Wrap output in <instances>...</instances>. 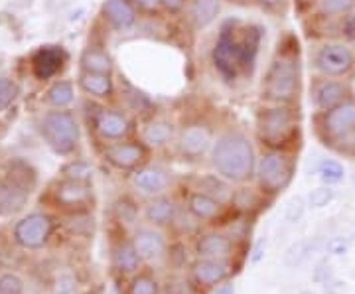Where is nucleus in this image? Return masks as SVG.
<instances>
[{"label":"nucleus","mask_w":355,"mask_h":294,"mask_svg":"<svg viewBox=\"0 0 355 294\" xmlns=\"http://www.w3.org/2000/svg\"><path fill=\"white\" fill-rule=\"evenodd\" d=\"M263 44V28L241 20H225L211 48V64L225 83L251 77Z\"/></svg>","instance_id":"f257e3e1"},{"label":"nucleus","mask_w":355,"mask_h":294,"mask_svg":"<svg viewBox=\"0 0 355 294\" xmlns=\"http://www.w3.org/2000/svg\"><path fill=\"white\" fill-rule=\"evenodd\" d=\"M265 103L298 105L302 95V62L298 40L287 36L269 64L261 91Z\"/></svg>","instance_id":"f03ea898"},{"label":"nucleus","mask_w":355,"mask_h":294,"mask_svg":"<svg viewBox=\"0 0 355 294\" xmlns=\"http://www.w3.org/2000/svg\"><path fill=\"white\" fill-rule=\"evenodd\" d=\"M211 166L229 184H245L254 176L257 156L253 142L241 131H225L211 146Z\"/></svg>","instance_id":"7ed1b4c3"},{"label":"nucleus","mask_w":355,"mask_h":294,"mask_svg":"<svg viewBox=\"0 0 355 294\" xmlns=\"http://www.w3.org/2000/svg\"><path fill=\"white\" fill-rule=\"evenodd\" d=\"M257 139L267 150H288L300 139V113L296 105L267 103L254 117ZM298 144V142H296Z\"/></svg>","instance_id":"20e7f679"},{"label":"nucleus","mask_w":355,"mask_h":294,"mask_svg":"<svg viewBox=\"0 0 355 294\" xmlns=\"http://www.w3.org/2000/svg\"><path fill=\"white\" fill-rule=\"evenodd\" d=\"M257 184L263 193H280L287 190L294 176V160L288 150H267L257 160Z\"/></svg>","instance_id":"39448f33"},{"label":"nucleus","mask_w":355,"mask_h":294,"mask_svg":"<svg viewBox=\"0 0 355 294\" xmlns=\"http://www.w3.org/2000/svg\"><path fill=\"white\" fill-rule=\"evenodd\" d=\"M42 137L53 152L71 155L79 144V124L73 113L66 109L50 111L44 115L40 124Z\"/></svg>","instance_id":"423d86ee"},{"label":"nucleus","mask_w":355,"mask_h":294,"mask_svg":"<svg viewBox=\"0 0 355 294\" xmlns=\"http://www.w3.org/2000/svg\"><path fill=\"white\" fill-rule=\"evenodd\" d=\"M312 66L320 77L347 79L355 73V48L345 40L326 42L314 53Z\"/></svg>","instance_id":"0eeeda50"},{"label":"nucleus","mask_w":355,"mask_h":294,"mask_svg":"<svg viewBox=\"0 0 355 294\" xmlns=\"http://www.w3.org/2000/svg\"><path fill=\"white\" fill-rule=\"evenodd\" d=\"M20 162L12 166V170L0 178V215H14L26 206L30 191L36 182L34 172L24 164L22 172L18 170Z\"/></svg>","instance_id":"6e6552de"},{"label":"nucleus","mask_w":355,"mask_h":294,"mask_svg":"<svg viewBox=\"0 0 355 294\" xmlns=\"http://www.w3.org/2000/svg\"><path fill=\"white\" fill-rule=\"evenodd\" d=\"M316 126L321 140H326V144L330 146L341 137H345L352 129H355V97H350L347 101L339 103L330 111L318 113Z\"/></svg>","instance_id":"1a4fd4ad"},{"label":"nucleus","mask_w":355,"mask_h":294,"mask_svg":"<svg viewBox=\"0 0 355 294\" xmlns=\"http://www.w3.org/2000/svg\"><path fill=\"white\" fill-rule=\"evenodd\" d=\"M150 148L138 139L117 140V142H107V146L103 148V158L117 170L124 172H135L138 168H142L148 162Z\"/></svg>","instance_id":"9d476101"},{"label":"nucleus","mask_w":355,"mask_h":294,"mask_svg":"<svg viewBox=\"0 0 355 294\" xmlns=\"http://www.w3.org/2000/svg\"><path fill=\"white\" fill-rule=\"evenodd\" d=\"M93 129L97 137L105 142H117V140L131 139L135 135V121L124 111L101 107L95 111Z\"/></svg>","instance_id":"9b49d317"},{"label":"nucleus","mask_w":355,"mask_h":294,"mask_svg":"<svg viewBox=\"0 0 355 294\" xmlns=\"http://www.w3.org/2000/svg\"><path fill=\"white\" fill-rule=\"evenodd\" d=\"M354 97V91L347 79H334V77H320L312 83L310 101L318 113L330 111L339 103Z\"/></svg>","instance_id":"f8f14e48"},{"label":"nucleus","mask_w":355,"mask_h":294,"mask_svg":"<svg viewBox=\"0 0 355 294\" xmlns=\"http://www.w3.org/2000/svg\"><path fill=\"white\" fill-rule=\"evenodd\" d=\"M213 142H215V137H213L211 126H207L203 122L187 124L176 137V144H178L180 155L184 158H189V160H198L207 152H211Z\"/></svg>","instance_id":"ddd939ff"},{"label":"nucleus","mask_w":355,"mask_h":294,"mask_svg":"<svg viewBox=\"0 0 355 294\" xmlns=\"http://www.w3.org/2000/svg\"><path fill=\"white\" fill-rule=\"evenodd\" d=\"M53 222L46 213H30L14 225V239L24 249H40L50 239Z\"/></svg>","instance_id":"4468645a"},{"label":"nucleus","mask_w":355,"mask_h":294,"mask_svg":"<svg viewBox=\"0 0 355 294\" xmlns=\"http://www.w3.org/2000/svg\"><path fill=\"white\" fill-rule=\"evenodd\" d=\"M53 198L57 206L64 209H73L77 213L87 211L93 204V188L89 182H77V180H64L57 184L53 191Z\"/></svg>","instance_id":"2eb2a0df"},{"label":"nucleus","mask_w":355,"mask_h":294,"mask_svg":"<svg viewBox=\"0 0 355 294\" xmlns=\"http://www.w3.org/2000/svg\"><path fill=\"white\" fill-rule=\"evenodd\" d=\"M101 16L111 30L129 32L138 22V10L133 0H105L101 6Z\"/></svg>","instance_id":"dca6fc26"},{"label":"nucleus","mask_w":355,"mask_h":294,"mask_svg":"<svg viewBox=\"0 0 355 294\" xmlns=\"http://www.w3.org/2000/svg\"><path fill=\"white\" fill-rule=\"evenodd\" d=\"M66 52L60 46H44L40 50H36L30 66H32V73L36 79L40 81H48L53 79L60 71L66 66Z\"/></svg>","instance_id":"f3484780"},{"label":"nucleus","mask_w":355,"mask_h":294,"mask_svg":"<svg viewBox=\"0 0 355 294\" xmlns=\"http://www.w3.org/2000/svg\"><path fill=\"white\" fill-rule=\"evenodd\" d=\"M133 186L146 196H162L172 186V176L168 170H164L160 166L144 164L142 168H138L133 174Z\"/></svg>","instance_id":"a211bd4d"},{"label":"nucleus","mask_w":355,"mask_h":294,"mask_svg":"<svg viewBox=\"0 0 355 294\" xmlns=\"http://www.w3.org/2000/svg\"><path fill=\"white\" fill-rule=\"evenodd\" d=\"M196 253L202 259H213V260H227L233 257L235 253V245L231 241V237L223 235V233H203L202 237L196 241Z\"/></svg>","instance_id":"6ab92c4d"},{"label":"nucleus","mask_w":355,"mask_h":294,"mask_svg":"<svg viewBox=\"0 0 355 294\" xmlns=\"http://www.w3.org/2000/svg\"><path fill=\"white\" fill-rule=\"evenodd\" d=\"M133 245H135L136 253L142 260L162 259L168 251V243L164 239V235L156 229H150V227L138 229L133 237Z\"/></svg>","instance_id":"aec40b11"},{"label":"nucleus","mask_w":355,"mask_h":294,"mask_svg":"<svg viewBox=\"0 0 355 294\" xmlns=\"http://www.w3.org/2000/svg\"><path fill=\"white\" fill-rule=\"evenodd\" d=\"M176 139V124L162 117H150L140 129V140L148 148H164Z\"/></svg>","instance_id":"412c9836"},{"label":"nucleus","mask_w":355,"mask_h":294,"mask_svg":"<svg viewBox=\"0 0 355 294\" xmlns=\"http://www.w3.org/2000/svg\"><path fill=\"white\" fill-rule=\"evenodd\" d=\"M227 277H229V267L223 260L202 259L200 257L192 265V278H194L196 284H200L203 289L218 286Z\"/></svg>","instance_id":"4be33fe9"},{"label":"nucleus","mask_w":355,"mask_h":294,"mask_svg":"<svg viewBox=\"0 0 355 294\" xmlns=\"http://www.w3.org/2000/svg\"><path fill=\"white\" fill-rule=\"evenodd\" d=\"M79 87L85 95H89L93 99H101V101H109L115 95V81H113V75H109V73L81 71Z\"/></svg>","instance_id":"5701e85b"},{"label":"nucleus","mask_w":355,"mask_h":294,"mask_svg":"<svg viewBox=\"0 0 355 294\" xmlns=\"http://www.w3.org/2000/svg\"><path fill=\"white\" fill-rule=\"evenodd\" d=\"M221 12V0H189L187 2V20L196 30L209 28Z\"/></svg>","instance_id":"b1692460"},{"label":"nucleus","mask_w":355,"mask_h":294,"mask_svg":"<svg viewBox=\"0 0 355 294\" xmlns=\"http://www.w3.org/2000/svg\"><path fill=\"white\" fill-rule=\"evenodd\" d=\"M223 206L225 204H221L220 200L211 198L205 191H194L187 198V211L200 222H213V219L221 217Z\"/></svg>","instance_id":"393cba45"},{"label":"nucleus","mask_w":355,"mask_h":294,"mask_svg":"<svg viewBox=\"0 0 355 294\" xmlns=\"http://www.w3.org/2000/svg\"><path fill=\"white\" fill-rule=\"evenodd\" d=\"M140 257L136 253L133 239L131 241H118L113 247V267L120 275H133L140 267Z\"/></svg>","instance_id":"a878e982"},{"label":"nucleus","mask_w":355,"mask_h":294,"mask_svg":"<svg viewBox=\"0 0 355 294\" xmlns=\"http://www.w3.org/2000/svg\"><path fill=\"white\" fill-rule=\"evenodd\" d=\"M176 215H178L176 204L172 200H168V198H164V196H156L153 202L146 206V209H144V217L153 225H156V227L174 224Z\"/></svg>","instance_id":"bb28decb"},{"label":"nucleus","mask_w":355,"mask_h":294,"mask_svg":"<svg viewBox=\"0 0 355 294\" xmlns=\"http://www.w3.org/2000/svg\"><path fill=\"white\" fill-rule=\"evenodd\" d=\"M79 64H81V70L91 71V73H109V75H113V70H115L113 57L107 53V50L97 48V46L85 48L81 57H79Z\"/></svg>","instance_id":"cd10ccee"},{"label":"nucleus","mask_w":355,"mask_h":294,"mask_svg":"<svg viewBox=\"0 0 355 294\" xmlns=\"http://www.w3.org/2000/svg\"><path fill=\"white\" fill-rule=\"evenodd\" d=\"M314 14L324 20H341L355 12V0H318L312 6Z\"/></svg>","instance_id":"c85d7f7f"},{"label":"nucleus","mask_w":355,"mask_h":294,"mask_svg":"<svg viewBox=\"0 0 355 294\" xmlns=\"http://www.w3.org/2000/svg\"><path fill=\"white\" fill-rule=\"evenodd\" d=\"M321 245V241L316 237V239H302V241H296L285 255V263L288 267H298L302 265L304 260H308Z\"/></svg>","instance_id":"c756f323"},{"label":"nucleus","mask_w":355,"mask_h":294,"mask_svg":"<svg viewBox=\"0 0 355 294\" xmlns=\"http://www.w3.org/2000/svg\"><path fill=\"white\" fill-rule=\"evenodd\" d=\"M46 99L55 109H66V107H69L75 101V87H73L71 81H55L48 89Z\"/></svg>","instance_id":"7c9ffc66"},{"label":"nucleus","mask_w":355,"mask_h":294,"mask_svg":"<svg viewBox=\"0 0 355 294\" xmlns=\"http://www.w3.org/2000/svg\"><path fill=\"white\" fill-rule=\"evenodd\" d=\"M122 99H124L127 111H133L138 115L153 113V101L142 91H138L136 87L129 85V83H124V87H122Z\"/></svg>","instance_id":"2f4dec72"},{"label":"nucleus","mask_w":355,"mask_h":294,"mask_svg":"<svg viewBox=\"0 0 355 294\" xmlns=\"http://www.w3.org/2000/svg\"><path fill=\"white\" fill-rule=\"evenodd\" d=\"M200 191L209 193L211 198L220 200L221 204H227V202H233V191L229 190L227 186V180H223L221 176H205L202 182H200Z\"/></svg>","instance_id":"473e14b6"},{"label":"nucleus","mask_w":355,"mask_h":294,"mask_svg":"<svg viewBox=\"0 0 355 294\" xmlns=\"http://www.w3.org/2000/svg\"><path fill=\"white\" fill-rule=\"evenodd\" d=\"M318 178L326 186H334V184H339L345 178V168L339 164L338 160L326 158L318 164Z\"/></svg>","instance_id":"72a5a7b5"},{"label":"nucleus","mask_w":355,"mask_h":294,"mask_svg":"<svg viewBox=\"0 0 355 294\" xmlns=\"http://www.w3.org/2000/svg\"><path fill=\"white\" fill-rule=\"evenodd\" d=\"M62 172H64V176L68 180H77V182H89L93 178V168L85 160H73V162H69V164L64 166Z\"/></svg>","instance_id":"f704fd0d"},{"label":"nucleus","mask_w":355,"mask_h":294,"mask_svg":"<svg viewBox=\"0 0 355 294\" xmlns=\"http://www.w3.org/2000/svg\"><path fill=\"white\" fill-rule=\"evenodd\" d=\"M336 198V191L332 190V186H320V188H314V190L308 193V206L314 209H321L326 206H330Z\"/></svg>","instance_id":"c9c22d12"},{"label":"nucleus","mask_w":355,"mask_h":294,"mask_svg":"<svg viewBox=\"0 0 355 294\" xmlns=\"http://www.w3.org/2000/svg\"><path fill=\"white\" fill-rule=\"evenodd\" d=\"M129 294H160V289L150 275H136L129 284Z\"/></svg>","instance_id":"e433bc0d"},{"label":"nucleus","mask_w":355,"mask_h":294,"mask_svg":"<svg viewBox=\"0 0 355 294\" xmlns=\"http://www.w3.org/2000/svg\"><path fill=\"white\" fill-rule=\"evenodd\" d=\"M18 85L8 79V77H0V111H6L10 105L16 101Z\"/></svg>","instance_id":"4c0bfd02"},{"label":"nucleus","mask_w":355,"mask_h":294,"mask_svg":"<svg viewBox=\"0 0 355 294\" xmlns=\"http://www.w3.org/2000/svg\"><path fill=\"white\" fill-rule=\"evenodd\" d=\"M0 294H24V282L22 278L6 273L0 277Z\"/></svg>","instance_id":"58836bf2"},{"label":"nucleus","mask_w":355,"mask_h":294,"mask_svg":"<svg viewBox=\"0 0 355 294\" xmlns=\"http://www.w3.org/2000/svg\"><path fill=\"white\" fill-rule=\"evenodd\" d=\"M133 4L136 6L138 14H148V16H156L162 10V2L160 0H133Z\"/></svg>","instance_id":"ea45409f"},{"label":"nucleus","mask_w":355,"mask_h":294,"mask_svg":"<svg viewBox=\"0 0 355 294\" xmlns=\"http://www.w3.org/2000/svg\"><path fill=\"white\" fill-rule=\"evenodd\" d=\"M304 200L302 198H294L287 208V222H290V224L300 222V217L304 215Z\"/></svg>","instance_id":"a19ab883"},{"label":"nucleus","mask_w":355,"mask_h":294,"mask_svg":"<svg viewBox=\"0 0 355 294\" xmlns=\"http://www.w3.org/2000/svg\"><path fill=\"white\" fill-rule=\"evenodd\" d=\"M336 150L339 152H345V155H355V129H352L345 137H341L338 142L332 144Z\"/></svg>","instance_id":"79ce46f5"},{"label":"nucleus","mask_w":355,"mask_h":294,"mask_svg":"<svg viewBox=\"0 0 355 294\" xmlns=\"http://www.w3.org/2000/svg\"><path fill=\"white\" fill-rule=\"evenodd\" d=\"M339 30H341V36H343L345 42H350V44L355 42V12L354 14H350V16L341 18Z\"/></svg>","instance_id":"37998d69"},{"label":"nucleus","mask_w":355,"mask_h":294,"mask_svg":"<svg viewBox=\"0 0 355 294\" xmlns=\"http://www.w3.org/2000/svg\"><path fill=\"white\" fill-rule=\"evenodd\" d=\"M160 2H162V10L164 12H168L172 16H178V14H182L186 10L189 0H160Z\"/></svg>","instance_id":"c03bdc74"},{"label":"nucleus","mask_w":355,"mask_h":294,"mask_svg":"<svg viewBox=\"0 0 355 294\" xmlns=\"http://www.w3.org/2000/svg\"><path fill=\"white\" fill-rule=\"evenodd\" d=\"M347 249H350V245H347L345 239H341V237H336V239H332V241L328 243V251H330L332 255H336V257L345 255Z\"/></svg>","instance_id":"a18cd8bd"},{"label":"nucleus","mask_w":355,"mask_h":294,"mask_svg":"<svg viewBox=\"0 0 355 294\" xmlns=\"http://www.w3.org/2000/svg\"><path fill=\"white\" fill-rule=\"evenodd\" d=\"M257 2L261 4V8L269 12H282L288 4V0H257Z\"/></svg>","instance_id":"49530a36"},{"label":"nucleus","mask_w":355,"mask_h":294,"mask_svg":"<svg viewBox=\"0 0 355 294\" xmlns=\"http://www.w3.org/2000/svg\"><path fill=\"white\" fill-rule=\"evenodd\" d=\"M265 247H267V243L263 241V239L257 243V247H254V251H253V257H251L253 263H259V260L265 257Z\"/></svg>","instance_id":"de8ad7c7"},{"label":"nucleus","mask_w":355,"mask_h":294,"mask_svg":"<svg viewBox=\"0 0 355 294\" xmlns=\"http://www.w3.org/2000/svg\"><path fill=\"white\" fill-rule=\"evenodd\" d=\"M215 294H235V289H233V284H221Z\"/></svg>","instance_id":"09e8293b"},{"label":"nucleus","mask_w":355,"mask_h":294,"mask_svg":"<svg viewBox=\"0 0 355 294\" xmlns=\"http://www.w3.org/2000/svg\"><path fill=\"white\" fill-rule=\"evenodd\" d=\"M229 4H235V6H249L253 0H227Z\"/></svg>","instance_id":"8fccbe9b"},{"label":"nucleus","mask_w":355,"mask_h":294,"mask_svg":"<svg viewBox=\"0 0 355 294\" xmlns=\"http://www.w3.org/2000/svg\"><path fill=\"white\" fill-rule=\"evenodd\" d=\"M296 2H298V4H308V6H314L318 0H296Z\"/></svg>","instance_id":"3c124183"},{"label":"nucleus","mask_w":355,"mask_h":294,"mask_svg":"<svg viewBox=\"0 0 355 294\" xmlns=\"http://www.w3.org/2000/svg\"><path fill=\"white\" fill-rule=\"evenodd\" d=\"M354 182H355V172H354Z\"/></svg>","instance_id":"603ef678"},{"label":"nucleus","mask_w":355,"mask_h":294,"mask_svg":"<svg viewBox=\"0 0 355 294\" xmlns=\"http://www.w3.org/2000/svg\"><path fill=\"white\" fill-rule=\"evenodd\" d=\"M354 237H355V233H354Z\"/></svg>","instance_id":"864d4df0"}]
</instances>
